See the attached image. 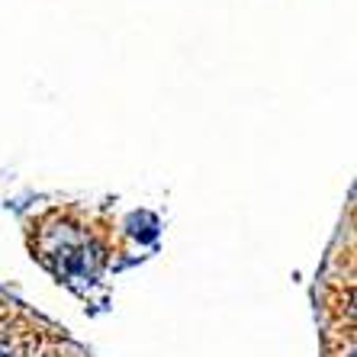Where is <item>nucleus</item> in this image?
I'll return each mask as SVG.
<instances>
[{
    "label": "nucleus",
    "instance_id": "1",
    "mask_svg": "<svg viewBox=\"0 0 357 357\" xmlns=\"http://www.w3.org/2000/svg\"><path fill=\"white\" fill-rule=\"evenodd\" d=\"M0 357H13V354H10V348H7V344H0Z\"/></svg>",
    "mask_w": 357,
    "mask_h": 357
}]
</instances>
